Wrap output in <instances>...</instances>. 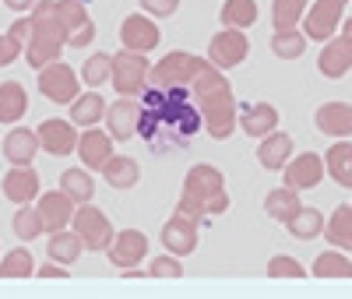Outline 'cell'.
<instances>
[{"instance_id":"cell-1","label":"cell","mask_w":352,"mask_h":299,"mask_svg":"<svg viewBox=\"0 0 352 299\" xmlns=\"http://www.w3.org/2000/svg\"><path fill=\"white\" fill-rule=\"evenodd\" d=\"M204 131V109L190 85H148L141 92V124L138 137L155 155L184 152Z\"/></svg>"},{"instance_id":"cell-2","label":"cell","mask_w":352,"mask_h":299,"mask_svg":"<svg viewBox=\"0 0 352 299\" xmlns=\"http://www.w3.org/2000/svg\"><path fill=\"white\" fill-rule=\"evenodd\" d=\"M190 92L197 96L201 109H204V131L212 137H229V131L236 127V113H232V96L229 85L222 81V74L212 67V60L197 71V78L190 81Z\"/></svg>"},{"instance_id":"cell-3","label":"cell","mask_w":352,"mask_h":299,"mask_svg":"<svg viewBox=\"0 0 352 299\" xmlns=\"http://www.w3.org/2000/svg\"><path fill=\"white\" fill-rule=\"evenodd\" d=\"M67 46V28L56 18V0L32 8V36L25 43V56L32 67H46L53 60H60V49Z\"/></svg>"},{"instance_id":"cell-4","label":"cell","mask_w":352,"mask_h":299,"mask_svg":"<svg viewBox=\"0 0 352 299\" xmlns=\"http://www.w3.org/2000/svg\"><path fill=\"white\" fill-rule=\"evenodd\" d=\"M222 194V173L215 166H194L187 173V184H184V194H180V215H190L194 222L201 215H208V204L212 197Z\"/></svg>"},{"instance_id":"cell-5","label":"cell","mask_w":352,"mask_h":299,"mask_svg":"<svg viewBox=\"0 0 352 299\" xmlns=\"http://www.w3.org/2000/svg\"><path fill=\"white\" fill-rule=\"evenodd\" d=\"M148 74H152V64L144 60V53H134V49L113 53V88H116V96H141L144 88H148Z\"/></svg>"},{"instance_id":"cell-6","label":"cell","mask_w":352,"mask_h":299,"mask_svg":"<svg viewBox=\"0 0 352 299\" xmlns=\"http://www.w3.org/2000/svg\"><path fill=\"white\" fill-rule=\"evenodd\" d=\"M71 229L81 236V243H85V250H102L106 254V247L113 243V222L99 212V208L96 204H78V212H74V219H71Z\"/></svg>"},{"instance_id":"cell-7","label":"cell","mask_w":352,"mask_h":299,"mask_svg":"<svg viewBox=\"0 0 352 299\" xmlns=\"http://www.w3.org/2000/svg\"><path fill=\"white\" fill-rule=\"evenodd\" d=\"M78 85H81V78H78L67 64H60V60H53V64L39 67V92H43L50 102H56V106H71V102L81 96Z\"/></svg>"},{"instance_id":"cell-8","label":"cell","mask_w":352,"mask_h":299,"mask_svg":"<svg viewBox=\"0 0 352 299\" xmlns=\"http://www.w3.org/2000/svg\"><path fill=\"white\" fill-rule=\"evenodd\" d=\"M204 67V60L194 56V53H166L159 64H152V74H148V85H190L197 78V71Z\"/></svg>"},{"instance_id":"cell-9","label":"cell","mask_w":352,"mask_h":299,"mask_svg":"<svg viewBox=\"0 0 352 299\" xmlns=\"http://www.w3.org/2000/svg\"><path fill=\"white\" fill-rule=\"evenodd\" d=\"M120 43L124 49H134V53H148L162 43V32L152 14H127L120 21Z\"/></svg>"},{"instance_id":"cell-10","label":"cell","mask_w":352,"mask_h":299,"mask_svg":"<svg viewBox=\"0 0 352 299\" xmlns=\"http://www.w3.org/2000/svg\"><path fill=\"white\" fill-rule=\"evenodd\" d=\"M39 144H43V152H50V155H71V152H78V124H71V120H43L39 124Z\"/></svg>"},{"instance_id":"cell-11","label":"cell","mask_w":352,"mask_h":299,"mask_svg":"<svg viewBox=\"0 0 352 299\" xmlns=\"http://www.w3.org/2000/svg\"><path fill=\"white\" fill-rule=\"evenodd\" d=\"M78 212V201H71L64 190H50L36 201V215L43 222V232H56V229H67L71 219Z\"/></svg>"},{"instance_id":"cell-12","label":"cell","mask_w":352,"mask_h":299,"mask_svg":"<svg viewBox=\"0 0 352 299\" xmlns=\"http://www.w3.org/2000/svg\"><path fill=\"white\" fill-rule=\"evenodd\" d=\"M138 124H141V102H134V96H120L113 106H106V131L113 134V141L138 137Z\"/></svg>"},{"instance_id":"cell-13","label":"cell","mask_w":352,"mask_h":299,"mask_svg":"<svg viewBox=\"0 0 352 299\" xmlns=\"http://www.w3.org/2000/svg\"><path fill=\"white\" fill-rule=\"evenodd\" d=\"M106 257L116 264V267H134L148 257V236L141 229H124L113 236V243L106 247Z\"/></svg>"},{"instance_id":"cell-14","label":"cell","mask_w":352,"mask_h":299,"mask_svg":"<svg viewBox=\"0 0 352 299\" xmlns=\"http://www.w3.org/2000/svg\"><path fill=\"white\" fill-rule=\"evenodd\" d=\"M159 239H162V247H166L169 254L187 257V254H194V247H197V222H194L190 215H180V212H176V215L162 225Z\"/></svg>"},{"instance_id":"cell-15","label":"cell","mask_w":352,"mask_h":299,"mask_svg":"<svg viewBox=\"0 0 352 299\" xmlns=\"http://www.w3.org/2000/svg\"><path fill=\"white\" fill-rule=\"evenodd\" d=\"M4 197L11 204H32L39 197V173L32 166H11L4 173V184H0Z\"/></svg>"},{"instance_id":"cell-16","label":"cell","mask_w":352,"mask_h":299,"mask_svg":"<svg viewBox=\"0 0 352 299\" xmlns=\"http://www.w3.org/2000/svg\"><path fill=\"white\" fill-rule=\"evenodd\" d=\"M78 155L85 162V169H99L116 155L113 152V134L109 131H99V127H85V134L78 137Z\"/></svg>"},{"instance_id":"cell-17","label":"cell","mask_w":352,"mask_h":299,"mask_svg":"<svg viewBox=\"0 0 352 299\" xmlns=\"http://www.w3.org/2000/svg\"><path fill=\"white\" fill-rule=\"evenodd\" d=\"M250 43L243 36V28H226V32H219L208 46V60L215 67H232V64H240V60L247 56Z\"/></svg>"},{"instance_id":"cell-18","label":"cell","mask_w":352,"mask_h":299,"mask_svg":"<svg viewBox=\"0 0 352 299\" xmlns=\"http://www.w3.org/2000/svg\"><path fill=\"white\" fill-rule=\"evenodd\" d=\"M43 152V144H39V134L36 131H25V127H14L8 131L4 137V155L11 166H32V159Z\"/></svg>"},{"instance_id":"cell-19","label":"cell","mask_w":352,"mask_h":299,"mask_svg":"<svg viewBox=\"0 0 352 299\" xmlns=\"http://www.w3.org/2000/svg\"><path fill=\"white\" fill-rule=\"evenodd\" d=\"M106 120V99L99 96V88L92 92H81L74 102H71V124L78 127H96Z\"/></svg>"},{"instance_id":"cell-20","label":"cell","mask_w":352,"mask_h":299,"mask_svg":"<svg viewBox=\"0 0 352 299\" xmlns=\"http://www.w3.org/2000/svg\"><path fill=\"white\" fill-rule=\"evenodd\" d=\"M102 179L113 187V190H131L138 179H141V166L127 155H113L106 166H102Z\"/></svg>"},{"instance_id":"cell-21","label":"cell","mask_w":352,"mask_h":299,"mask_svg":"<svg viewBox=\"0 0 352 299\" xmlns=\"http://www.w3.org/2000/svg\"><path fill=\"white\" fill-rule=\"evenodd\" d=\"M28 113V96L21 81H4L0 85V124H18Z\"/></svg>"},{"instance_id":"cell-22","label":"cell","mask_w":352,"mask_h":299,"mask_svg":"<svg viewBox=\"0 0 352 299\" xmlns=\"http://www.w3.org/2000/svg\"><path fill=\"white\" fill-rule=\"evenodd\" d=\"M46 250H50V261L74 264V261L81 257L85 243H81V236L67 225V229H56V232H50V243H46Z\"/></svg>"},{"instance_id":"cell-23","label":"cell","mask_w":352,"mask_h":299,"mask_svg":"<svg viewBox=\"0 0 352 299\" xmlns=\"http://www.w3.org/2000/svg\"><path fill=\"white\" fill-rule=\"evenodd\" d=\"M240 124H243V131L247 134H254V137H268L272 131H275V124H278V113L272 109V106H247L243 109V116H240Z\"/></svg>"},{"instance_id":"cell-24","label":"cell","mask_w":352,"mask_h":299,"mask_svg":"<svg viewBox=\"0 0 352 299\" xmlns=\"http://www.w3.org/2000/svg\"><path fill=\"white\" fill-rule=\"evenodd\" d=\"M36 275V257L28 247H14L0 257V278H32Z\"/></svg>"},{"instance_id":"cell-25","label":"cell","mask_w":352,"mask_h":299,"mask_svg":"<svg viewBox=\"0 0 352 299\" xmlns=\"http://www.w3.org/2000/svg\"><path fill=\"white\" fill-rule=\"evenodd\" d=\"M60 190L71 201L85 204V201H92V194H96V179L88 176V169H64L60 173Z\"/></svg>"},{"instance_id":"cell-26","label":"cell","mask_w":352,"mask_h":299,"mask_svg":"<svg viewBox=\"0 0 352 299\" xmlns=\"http://www.w3.org/2000/svg\"><path fill=\"white\" fill-rule=\"evenodd\" d=\"M349 64H352V36H349V39L331 43L324 53H320V74H328V78L345 74V67H349Z\"/></svg>"},{"instance_id":"cell-27","label":"cell","mask_w":352,"mask_h":299,"mask_svg":"<svg viewBox=\"0 0 352 299\" xmlns=\"http://www.w3.org/2000/svg\"><path fill=\"white\" fill-rule=\"evenodd\" d=\"M81 81L88 88H102L106 81H113V53H92L81 67Z\"/></svg>"},{"instance_id":"cell-28","label":"cell","mask_w":352,"mask_h":299,"mask_svg":"<svg viewBox=\"0 0 352 299\" xmlns=\"http://www.w3.org/2000/svg\"><path fill=\"white\" fill-rule=\"evenodd\" d=\"M289 148H292V144H289L285 134H272V137L261 141L257 159H261L264 169H278V166H285V159H289Z\"/></svg>"},{"instance_id":"cell-29","label":"cell","mask_w":352,"mask_h":299,"mask_svg":"<svg viewBox=\"0 0 352 299\" xmlns=\"http://www.w3.org/2000/svg\"><path fill=\"white\" fill-rule=\"evenodd\" d=\"M285 179H289V187H296V190L300 187H314L320 179V162L314 155H300L296 162L285 169Z\"/></svg>"},{"instance_id":"cell-30","label":"cell","mask_w":352,"mask_h":299,"mask_svg":"<svg viewBox=\"0 0 352 299\" xmlns=\"http://www.w3.org/2000/svg\"><path fill=\"white\" fill-rule=\"evenodd\" d=\"M254 21H257L254 0H226V8H222V25L226 28H247Z\"/></svg>"},{"instance_id":"cell-31","label":"cell","mask_w":352,"mask_h":299,"mask_svg":"<svg viewBox=\"0 0 352 299\" xmlns=\"http://www.w3.org/2000/svg\"><path fill=\"white\" fill-rule=\"evenodd\" d=\"M317 127L328 134H349L352 131V109L345 106H324L317 113Z\"/></svg>"},{"instance_id":"cell-32","label":"cell","mask_w":352,"mask_h":299,"mask_svg":"<svg viewBox=\"0 0 352 299\" xmlns=\"http://www.w3.org/2000/svg\"><path fill=\"white\" fill-rule=\"evenodd\" d=\"M264 208H268V215H272V219L289 222L292 215L300 212V201H296V194H292V187H289V190H275V194H268Z\"/></svg>"},{"instance_id":"cell-33","label":"cell","mask_w":352,"mask_h":299,"mask_svg":"<svg viewBox=\"0 0 352 299\" xmlns=\"http://www.w3.org/2000/svg\"><path fill=\"white\" fill-rule=\"evenodd\" d=\"M11 229H14V236H21V239L43 236V222H39V215H36V208L18 204V212H14V219H11Z\"/></svg>"},{"instance_id":"cell-34","label":"cell","mask_w":352,"mask_h":299,"mask_svg":"<svg viewBox=\"0 0 352 299\" xmlns=\"http://www.w3.org/2000/svg\"><path fill=\"white\" fill-rule=\"evenodd\" d=\"M56 18H60V25L67 28V39H71V32H78L85 21H92L85 14L81 0H56Z\"/></svg>"},{"instance_id":"cell-35","label":"cell","mask_w":352,"mask_h":299,"mask_svg":"<svg viewBox=\"0 0 352 299\" xmlns=\"http://www.w3.org/2000/svg\"><path fill=\"white\" fill-rule=\"evenodd\" d=\"M328 166H331V173H335V179H338L342 187H352V144H338V148H331Z\"/></svg>"},{"instance_id":"cell-36","label":"cell","mask_w":352,"mask_h":299,"mask_svg":"<svg viewBox=\"0 0 352 299\" xmlns=\"http://www.w3.org/2000/svg\"><path fill=\"white\" fill-rule=\"evenodd\" d=\"M320 225H324V219H320L314 208H300L296 215L289 219V229H292V236H300V239H310V236H317L320 232Z\"/></svg>"},{"instance_id":"cell-37","label":"cell","mask_w":352,"mask_h":299,"mask_svg":"<svg viewBox=\"0 0 352 299\" xmlns=\"http://www.w3.org/2000/svg\"><path fill=\"white\" fill-rule=\"evenodd\" d=\"M314 275H320V278L324 275H352V264L338 254H320L317 264H314Z\"/></svg>"},{"instance_id":"cell-38","label":"cell","mask_w":352,"mask_h":299,"mask_svg":"<svg viewBox=\"0 0 352 299\" xmlns=\"http://www.w3.org/2000/svg\"><path fill=\"white\" fill-rule=\"evenodd\" d=\"M328 236L335 239L338 247H352V212H349V208H342V212L331 219V229H328Z\"/></svg>"},{"instance_id":"cell-39","label":"cell","mask_w":352,"mask_h":299,"mask_svg":"<svg viewBox=\"0 0 352 299\" xmlns=\"http://www.w3.org/2000/svg\"><path fill=\"white\" fill-rule=\"evenodd\" d=\"M300 14H303V0H275V25L278 28H292Z\"/></svg>"},{"instance_id":"cell-40","label":"cell","mask_w":352,"mask_h":299,"mask_svg":"<svg viewBox=\"0 0 352 299\" xmlns=\"http://www.w3.org/2000/svg\"><path fill=\"white\" fill-rule=\"evenodd\" d=\"M180 275H184V264H176V254L155 257L148 264V278H180Z\"/></svg>"},{"instance_id":"cell-41","label":"cell","mask_w":352,"mask_h":299,"mask_svg":"<svg viewBox=\"0 0 352 299\" xmlns=\"http://www.w3.org/2000/svg\"><path fill=\"white\" fill-rule=\"evenodd\" d=\"M272 46H275V53H278V56H300V53H303V46H307V39H303L300 32H285V28H282V32L275 36V43H272Z\"/></svg>"},{"instance_id":"cell-42","label":"cell","mask_w":352,"mask_h":299,"mask_svg":"<svg viewBox=\"0 0 352 299\" xmlns=\"http://www.w3.org/2000/svg\"><path fill=\"white\" fill-rule=\"evenodd\" d=\"M141 11L152 18H169L176 14V0H141Z\"/></svg>"},{"instance_id":"cell-43","label":"cell","mask_w":352,"mask_h":299,"mask_svg":"<svg viewBox=\"0 0 352 299\" xmlns=\"http://www.w3.org/2000/svg\"><path fill=\"white\" fill-rule=\"evenodd\" d=\"M268 275H292V278H300L303 267L292 261V257H275V261L268 264Z\"/></svg>"},{"instance_id":"cell-44","label":"cell","mask_w":352,"mask_h":299,"mask_svg":"<svg viewBox=\"0 0 352 299\" xmlns=\"http://www.w3.org/2000/svg\"><path fill=\"white\" fill-rule=\"evenodd\" d=\"M25 53V46L21 43H14L11 36H0V67H8L11 60H18Z\"/></svg>"},{"instance_id":"cell-45","label":"cell","mask_w":352,"mask_h":299,"mask_svg":"<svg viewBox=\"0 0 352 299\" xmlns=\"http://www.w3.org/2000/svg\"><path fill=\"white\" fill-rule=\"evenodd\" d=\"M8 36H11L14 43H21V46H25V43H28V36H32V14H28V18H18V21L8 28Z\"/></svg>"},{"instance_id":"cell-46","label":"cell","mask_w":352,"mask_h":299,"mask_svg":"<svg viewBox=\"0 0 352 299\" xmlns=\"http://www.w3.org/2000/svg\"><path fill=\"white\" fill-rule=\"evenodd\" d=\"M92 39H96V25H92V21H85V25L78 28V32H71V39H67V43H71L74 49H81V46H88Z\"/></svg>"},{"instance_id":"cell-47","label":"cell","mask_w":352,"mask_h":299,"mask_svg":"<svg viewBox=\"0 0 352 299\" xmlns=\"http://www.w3.org/2000/svg\"><path fill=\"white\" fill-rule=\"evenodd\" d=\"M36 275H39V278H67V275H71V267H67V264H60V261H53V264L36 267Z\"/></svg>"},{"instance_id":"cell-48","label":"cell","mask_w":352,"mask_h":299,"mask_svg":"<svg viewBox=\"0 0 352 299\" xmlns=\"http://www.w3.org/2000/svg\"><path fill=\"white\" fill-rule=\"evenodd\" d=\"M4 4H8L11 11H32V8H36V0H4Z\"/></svg>"},{"instance_id":"cell-49","label":"cell","mask_w":352,"mask_h":299,"mask_svg":"<svg viewBox=\"0 0 352 299\" xmlns=\"http://www.w3.org/2000/svg\"><path fill=\"white\" fill-rule=\"evenodd\" d=\"M349 36H352V21H349Z\"/></svg>"},{"instance_id":"cell-50","label":"cell","mask_w":352,"mask_h":299,"mask_svg":"<svg viewBox=\"0 0 352 299\" xmlns=\"http://www.w3.org/2000/svg\"><path fill=\"white\" fill-rule=\"evenodd\" d=\"M81 4H85V0H81Z\"/></svg>"}]
</instances>
